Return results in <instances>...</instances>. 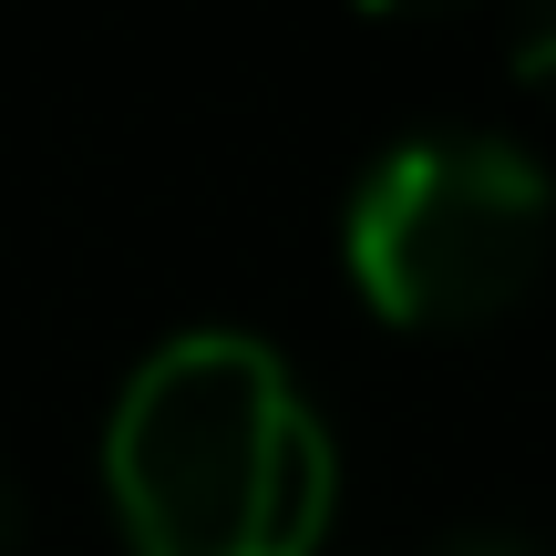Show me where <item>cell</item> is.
Returning a JSON list of instances; mask_svg holds the SVG:
<instances>
[{
    "label": "cell",
    "instance_id": "1",
    "mask_svg": "<svg viewBox=\"0 0 556 556\" xmlns=\"http://www.w3.org/2000/svg\"><path fill=\"white\" fill-rule=\"evenodd\" d=\"M103 484L135 556H319L340 464L268 340L197 330L124 381Z\"/></svg>",
    "mask_w": 556,
    "mask_h": 556
},
{
    "label": "cell",
    "instance_id": "2",
    "mask_svg": "<svg viewBox=\"0 0 556 556\" xmlns=\"http://www.w3.org/2000/svg\"><path fill=\"white\" fill-rule=\"evenodd\" d=\"M340 258L392 330H484L556 258V186L505 135H413L361 176Z\"/></svg>",
    "mask_w": 556,
    "mask_h": 556
},
{
    "label": "cell",
    "instance_id": "3",
    "mask_svg": "<svg viewBox=\"0 0 556 556\" xmlns=\"http://www.w3.org/2000/svg\"><path fill=\"white\" fill-rule=\"evenodd\" d=\"M505 73L536 83V93H556V0H526L516 31H505Z\"/></svg>",
    "mask_w": 556,
    "mask_h": 556
},
{
    "label": "cell",
    "instance_id": "4",
    "mask_svg": "<svg viewBox=\"0 0 556 556\" xmlns=\"http://www.w3.org/2000/svg\"><path fill=\"white\" fill-rule=\"evenodd\" d=\"M443 556H546V546H526V536H464V546H443Z\"/></svg>",
    "mask_w": 556,
    "mask_h": 556
},
{
    "label": "cell",
    "instance_id": "5",
    "mask_svg": "<svg viewBox=\"0 0 556 556\" xmlns=\"http://www.w3.org/2000/svg\"><path fill=\"white\" fill-rule=\"evenodd\" d=\"M361 11H381V21H422V11H464V0H361Z\"/></svg>",
    "mask_w": 556,
    "mask_h": 556
},
{
    "label": "cell",
    "instance_id": "6",
    "mask_svg": "<svg viewBox=\"0 0 556 556\" xmlns=\"http://www.w3.org/2000/svg\"><path fill=\"white\" fill-rule=\"evenodd\" d=\"M0 556H21V505H11V484H0Z\"/></svg>",
    "mask_w": 556,
    "mask_h": 556
}]
</instances>
